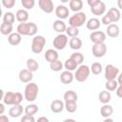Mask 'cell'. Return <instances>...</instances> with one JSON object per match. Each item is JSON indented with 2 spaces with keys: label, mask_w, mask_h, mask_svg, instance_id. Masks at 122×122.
<instances>
[{
  "label": "cell",
  "mask_w": 122,
  "mask_h": 122,
  "mask_svg": "<svg viewBox=\"0 0 122 122\" xmlns=\"http://www.w3.org/2000/svg\"><path fill=\"white\" fill-rule=\"evenodd\" d=\"M38 92L39 89L37 84L33 82H29L24 91V97L28 102H33L37 98Z\"/></svg>",
  "instance_id": "6da1fadb"
},
{
  "label": "cell",
  "mask_w": 122,
  "mask_h": 122,
  "mask_svg": "<svg viewBox=\"0 0 122 122\" xmlns=\"http://www.w3.org/2000/svg\"><path fill=\"white\" fill-rule=\"evenodd\" d=\"M23 100V95L21 92H7L3 97V102L5 105H16L21 104Z\"/></svg>",
  "instance_id": "7a4b0ae2"
},
{
  "label": "cell",
  "mask_w": 122,
  "mask_h": 122,
  "mask_svg": "<svg viewBox=\"0 0 122 122\" xmlns=\"http://www.w3.org/2000/svg\"><path fill=\"white\" fill-rule=\"evenodd\" d=\"M86 22H87V15L85 12H82V11L75 12L69 19L70 26H72L75 28H79V27L83 26L84 23H86Z\"/></svg>",
  "instance_id": "3957f363"
},
{
  "label": "cell",
  "mask_w": 122,
  "mask_h": 122,
  "mask_svg": "<svg viewBox=\"0 0 122 122\" xmlns=\"http://www.w3.org/2000/svg\"><path fill=\"white\" fill-rule=\"evenodd\" d=\"M45 45H46V38L42 35H35L32 38V42H31V51L33 53H40L42 52Z\"/></svg>",
  "instance_id": "277c9868"
},
{
  "label": "cell",
  "mask_w": 122,
  "mask_h": 122,
  "mask_svg": "<svg viewBox=\"0 0 122 122\" xmlns=\"http://www.w3.org/2000/svg\"><path fill=\"white\" fill-rule=\"evenodd\" d=\"M91 73V68H89L87 65H80L74 73V78L78 82H84L88 79L89 75Z\"/></svg>",
  "instance_id": "5b68a950"
},
{
  "label": "cell",
  "mask_w": 122,
  "mask_h": 122,
  "mask_svg": "<svg viewBox=\"0 0 122 122\" xmlns=\"http://www.w3.org/2000/svg\"><path fill=\"white\" fill-rule=\"evenodd\" d=\"M68 42H69L68 35L67 34H64V33H59L53 39L52 44H53V47H54L55 50H63L67 46Z\"/></svg>",
  "instance_id": "8992f818"
},
{
  "label": "cell",
  "mask_w": 122,
  "mask_h": 122,
  "mask_svg": "<svg viewBox=\"0 0 122 122\" xmlns=\"http://www.w3.org/2000/svg\"><path fill=\"white\" fill-rule=\"evenodd\" d=\"M92 52L93 54L94 57L100 58L103 57L106 52H107V46L105 43H96L93 44L92 48Z\"/></svg>",
  "instance_id": "52a82bcc"
},
{
  "label": "cell",
  "mask_w": 122,
  "mask_h": 122,
  "mask_svg": "<svg viewBox=\"0 0 122 122\" xmlns=\"http://www.w3.org/2000/svg\"><path fill=\"white\" fill-rule=\"evenodd\" d=\"M119 74V69L112 64H109L105 68V78L106 80L115 79Z\"/></svg>",
  "instance_id": "ba28073f"
},
{
  "label": "cell",
  "mask_w": 122,
  "mask_h": 122,
  "mask_svg": "<svg viewBox=\"0 0 122 122\" xmlns=\"http://www.w3.org/2000/svg\"><path fill=\"white\" fill-rule=\"evenodd\" d=\"M90 39L93 44L96 43H104L106 40V33L101 30H95L92 31L90 34Z\"/></svg>",
  "instance_id": "9c48e42d"
},
{
  "label": "cell",
  "mask_w": 122,
  "mask_h": 122,
  "mask_svg": "<svg viewBox=\"0 0 122 122\" xmlns=\"http://www.w3.org/2000/svg\"><path fill=\"white\" fill-rule=\"evenodd\" d=\"M39 8L46 13H51L53 11V2L52 0H38Z\"/></svg>",
  "instance_id": "30bf717a"
},
{
  "label": "cell",
  "mask_w": 122,
  "mask_h": 122,
  "mask_svg": "<svg viewBox=\"0 0 122 122\" xmlns=\"http://www.w3.org/2000/svg\"><path fill=\"white\" fill-rule=\"evenodd\" d=\"M55 15L58 17V19H66L70 15V10L69 9L64 6V5H59L55 8Z\"/></svg>",
  "instance_id": "8fae6325"
},
{
  "label": "cell",
  "mask_w": 122,
  "mask_h": 122,
  "mask_svg": "<svg viewBox=\"0 0 122 122\" xmlns=\"http://www.w3.org/2000/svg\"><path fill=\"white\" fill-rule=\"evenodd\" d=\"M19 80L22 82V83H29V82H31L32 78H33V74H32V71H30V70L28 69H24V70H21L19 71Z\"/></svg>",
  "instance_id": "7c38bea8"
},
{
  "label": "cell",
  "mask_w": 122,
  "mask_h": 122,
  "mask_svg": "<svg viewBox=\"0 0 122 122\" xmlns=\"http://www.w3.org/2000/svg\"><path fill=\"white\" fill-rule=\"evenodd\" d=\"M65 109V103L62 100L55 99L51 103V111L54 113H59Z\"/></svg>",
  "instance_id": "4fadbf2b"
},
{
  "label": "cell",
  "mask_w": 122,
  "mask_h": 122,
  "mask_svg": "<svg viewBox=\"0 0 122 122\" xmlns=\"http://www.w3.org/2000/svg\"><path fill=\"white\" fill-rule=\"evenodd\" d=\"M25 109H23V106H21V104L12 105V107L9 110V114H10V117L16 118V117H19L23 113V111Z\"/></svg>",
  "instance_id": "5bb4252c"
},
{
  "label": "cell",
  "mask_w": 122,
  "mask_h": 122,
  "mask_svg": "<svg viewBox=\"0 0 122 122\" xmlns=\"http://www.w3.org/2000/svg\"><path fill=\"white\" fill-rule=\"evenodd\" d=\"M74 78V75L72 74V72L71 71H64L61 72V75H60V81L61 83L65 84V85H68V84H71Z\"/></svg>",
  "instance_id": "9a60e30c"
},
{
  "label": "cell",
  "mask_w": 122,
  "mask_h": 122,
  "mask_svg": "<svg viewBox=\"0 0 122 122\" xmlns=\"http://www.w3.org/2000/svg\"><path fill=\"white\" fill-rule=\"evenodd\" d=\"M107 14L110 16L111 20L112 23H116L120 20L121 18V13H120V10L116 8H111L108 11H107Z\"/></svg>",
  "instance_id": "2e32d148"
},
{
  "label": "cell",
  "mask_w": 122,
  "mask_h": 122,
  "mask_svg": "<svg viewBox=\"0 0 122 122\" xmlns=\"http://www.w3.org/2000/svg\"><path fill=\"white\" fill-rule=\"evenodd\" d=\"M120 33V30L119 27L116 24H110L107 27V35L112 37V38H115L119 35Z\"/></svg>",
  "instance_id": "e0dca14e"
},
{
  "label": "cell",
  "mask_w": 122,
  "mask_h": 122,
  "mask_svg": "<svg viewBox=\"0 0 122 122\" xmlns=\"http://www.w3.org/2000/svg\"><path fill=\"white\" fill-rule=\"evenodd\" d=\"M91 11L93 15H103L106 11V5L104 2H100L99 4H97L96 6L91 8Z\"/></svg>",
  "instance_id": "ac0fdd59"
},
{
  "label": "cell",
  "mask_w": 122,
  "mask_h": 122,
  "mask_svg": "<svg viewBox=\"0 0 122 122\" xmlns=\"http://www.w3.org/2000/svg\"><path fill=\"white\" fill-rule=\"evenodd\" d=\"M22 40V35L18 32H11L8 36V41L11 46H17L21 43Z\"/></svg>",
  "instance_id": "d6986e66"
},
{
  "label": "cell",
  "mask_w": 122,
  "mask_h": 122,
  "mask_svg": "<svg viewBox=\"0 0 122 122\" xmlns=\"http://www.w3.org/2000/svg\"><path fill=\"white\" fill-rule=\"evenodd\" d=\"M52 28L53 30L58 32V33H63L64 31H66V29H67V26L65 24V22L61 19H57L53 22L52 24Z\"/></svg>",
  "instance_id": "ffe728a7"
},
{
  "label": "cell",
  "mask_w": 122,
  "mask_h": 122,
  "mask_svg": "<svg viewBox=\"0 0 122 122\" xmlns=\"http://www.w3.org/2000/svg\"><path fill=\"white\" fill-rule=\"evenodd\" d=\"M100 25H101V22L99 21V19L94 18V17L89 19V20L86 22V27H87V29L90 30H96L97 29H99Z\"/></svg>",
  "instance_id": "44dd1931"
},
{
  "label": "cell",
  "mask_w": 122,
  "mask_h": 122,
  "mask_svg": "<svg viewBox=\"0 0 122 122\" xmlns=\"http://www.w3.org/2000/svg\"><path fill=\"white\" fill-rule=\"evenodd\" d=\"M69 46L71 50L74 51H78L82 48V40L80 38H78L77 36L75 37H71L69 41Z\"/></svg>",
  "instance_id": "7402d4cb"
},
{
  "label": "cell",
  "mask_w": 122,
  "mask_h": 122,
  "mask_svg": "<svg viewBox=\"0 0 122 122\" xmlns=\"http://www.w3.org/2000/svg\"><path fill=\"white\" fill-rule=\"evenodd\" d=\"M15 16H16V20H17L18 22H20V23H25V22H27L28 19H29V12L27 11V10H24V9L18 10L16 11Z\"/></svg>",
  "instance_id": "603a6c76"
},
{
  "label": "cell",
  "mask_w": 122,
  "mask_h": 122,
  "mask_svg": "<svg viewBox=\"0 0 122 122\" xmlns=\"http://www.w3.org/2000/svg\"><path fill=\"white\" fill-rule=\"evenodd\" d=\"M45 59L48 61V62H52V61H55L58 59V52L53 50V49H49L46 51L45 52Z\"/></svg>",
  "instance_id": "cb8c5ba5"
},
{
  "label": "cell",
  "mask_w": 122,
  "mask_h": 122,
  "mask_svg": "<svg viewBox=\"0 0 122 122\" xmlns=\"http://www.w3.org/2000/svg\"><path fill=\"white\" fill-rule=\"evenodd\" d=\"M69 6L72 11L78 12L83 9V2L82 0H71L69 3Z\"/></svg>",
  "instance_id": "d4e9b609"
},
{
  "label": "cell",
  "mask_w": 122,
  "mask_h": 122,
  "mask_svg": "<svg viewBox=\"0 0 122 122\" xmlns=\"http://www.w3.org/2000/svg\"><path fill=\"white\" fill-rule=\"evenodd\" d=\"M112 112H113V109H112V107L111 105H109L108 103H107V104H104V105L101 107V109H100V114H101L104 118L110 117V116L112 114Z\"/></svg>",
  "instance_id": "484cf974"
},
{
  "label": "cell",
  "mask_w": 122,
  "mask_h": 122,
  "mask_svg": "<svg viewBox=\"0 0 122 122\" xmlns=\"http://www.w3.org/2000/svg\"><path fill=\"white\" fill-rule=\"evenodd\" d=\"M111 98H112V95L109 92L107 91H102L99 92V95H98V99L101 103L103 104H107L111 101Z\"/></svg>",
  "instance_id": "4316f807"
},
{
  "label": "cell",
  "mask_w": 122,
  "mask_h": 122,
  "mask_svg": "<svg viewBox=\"0 0 122 122\" xmlns=\"http://www.w3.org/2000/svg\"><path fill=\"white\" fill-rule=\"evenodd\" d=\"M13 27L11 24H7V23H2L0 26V32L3 35H10L12 32Z\"/></svg>",
  "instance_id": "83f0119b"
},
{
  "label": "cell",
  "mask_w": 122,
  "mask_h": 122,
  "mask_svg": "<svg viewBox=\"0 0 122 122\" xmlns=\"http://www.w3.org/2000/svg\"><path fill=\"white\" fill-rule=\"evenodd\" d=\"M38 68H39V64H38V62L35 59L29 58L27 60V69L28 70H30V71L34 72V71H36L38 70Z\"/></svg>",
  "instance_id": "f1b7e54d"
},
{
  "label": "cell",
  "mask_w": 122,
  "mask_h": 122,
  "mask_svg": "<svg viewBox=\"0 0 122 122\" xmlns=\"http://www.w3.org/2000/svg\"><path fill=\"white\" fill-rule=\"evenodd\" d=\"M77 66H78V64H77L73 59H71V57L68 58V59L65 61V64H64L65 69H66L67 71H71L76 70V69H77Z\"/></svg>",
  "instance_id": "f546056e"
},
{
  "label": "cell",
  "mask_w": 122,
  "mask_h": 122,
  "mask_svg": "<svg viewBox=\"0 0 122 122\" xmlns=\"http://www.w3.org/2000/svg\"><path fill=\"white\" fill-rule=\"evenodd\" d=\"M77 93L73 91H67L65 93H64V100L65 102L66 101H74L76 102L77 101Z\"/></svg>",
  "instance_id": "4dcf8cb0"
},
{
  "label": "cell",
  "mask_w": 122,
  "mask_h": 122,
  "mask_svg": "<svg viewBox=\"0 0 122 122\" xmlns=\"http://www.w3.org/2000/svg\"><path fill=\"white\" fill-rule=\"evenodd\" d=\"M15 15L10 12V11H7L4 13L3 15V23H7V24H13L14 21H15Z\"/></svg>",
  "instance_id": "1f68e13d"
},
{
  "label": "cell",
  "mask_w": 122,
  "mask_h": 122,
  "mask_svg": "<svg viewBox=\"0 0 122 122\" xmlns=\"http://www.w3.org/2000/svg\"><path fill=\"white\" fill-rule=\"evenodd\" d=\"M63 66H64L63 63L58 59L50 63V68L53 71H61V70L63 69Z\"/></svg>",
  "instance_id": "d6a6232c"
},
{
  "label": "cell",
  "mask_w": 122,
  "mask_h": 122,
  "mask_svg": "<svg viewBox=\"0 0 122 122\" xmlns=\"http://www.w3.org/2000/svg\"><path fill=\"white\" fill-rule=\"evenodd\" d=\"M105 87H106L107 91H110V92L116 91V89H117V87H118V82H117L115 79L107 80V82H106V84H105Z\"/></svg>",
  "instance_id": "836d02e7"
},
{
  "label": "cell",
  "mask_w": 122,
  "mask_h": 122,
  "mask_svg": "<svg viewBox=\"0 0 122 122\" xmlns=\"http://www.w3.org/2000/svg\"><path fill=\"white\" fill-rule=\"evenodd\" d=\"M102 70H103V68H102V64H101V63H99V62H94V63L92 64L91 71H92L93 74H95V75L100 74V73L102 72Z\"/></svg>",
  "instance_id": "e575fe53"
},
{
  "label": "cell",
  "mask_w": 122,
  "mask_h": 122,
  "mask_svg": "<svg viewBox=\"0 0 122 122\" xmlns=\"http://www.w3.org/2000/svg\"><path fill=\"white\" fill-rule=\"evenodd\" d=\"M26 114H30V115H34L37 112H38V106L35 104H30L28 106H26L25 110H24Z\"/></svg>",
  "instance_id": "d590c367"
},
{
  "label": "cell",
  "mask_w": 122,
  "mask_h": 122,
  "mask_svg": "<svg viewBox=\"0 0 122 122\" xmlns=\"http://www.w3.org/2000/svg\"><path fill=\"white\" fill-rule=\"evenodd\" d=\"M65 109L68 112H74L77 110V104L74 101H66L65 102Z\"/></svg>",
  "instance_id": "8d00e7d4"
},
{
  "label": "cell",
  "mask_w": 122,
  "mask_h": 122,
  "mask_svg": "<svg viewBox=\"0 0 122 122\" xmlns=\"http://www.w3.org/2000/svg\"><path fill=\"white\" fill-rule=\"evenodd\" d=\"M17 32L20 33L22 36L24 35H28V23H20L17 26Z\"/></svg>",
  "instance_id": "74e56055"
},
{
  "label": "cell",
  "mask_w": 122,
  "mask_h": 122,
  "mask_svg": "<svg viewBox=\"0 0 122 122\" xmlns=\"http://www.w3.org/2000/svg\"><path fill=\"white\" fill-rule=\"evenodd\" d=\"M38 30V28L35 23H28V36H33L36 34Z\"/></svg>",
  "instance_id": "f35d334b"
},
{
  "label": "cell",
  "mask_w": 122,
  "mask_h": 122,
  "mask_svg": "<svg viewBox=\"0 0 122 122\" xmlns=\"http://www.w3.org/2000/svg\"><path fill=\"white\" fill-rule=\"evenodd\" d=\"M66 33L68 36L70 37H75L79 34V30H78V28H75V27H72V26H70V27H67L66 29Z\"/></svg>",
  "instance_id": "ab89813d"
},
{
  "label": "cell",
  "mask_w": 122,
  "mask_h": 122,
  "mask_svg": "<svg viewBox=\"0 0 122 122\" xmlns=\"http://www.w3.org/2000/svg\"><path fill=\"white\" fill-rule=\"evenodd\" d=\"M71 58L73 59L78 65H81L84 61V55L81 53V52H78V51H75L73 52L71 55Z\"/></svg>",
  "instance_id": "60d3db41"
},
{
  "label": "cell",
  "mask_w": 122,
  "mask_h": 122,
  "mask_svg": "<svg viewBox=\"0 0 122 122\" xmlns=\"http://www.w3.org/2000/svg\"><path fill=\"white\" fill-rule=\"evenodd\" d=\"M21 4L25 10H31L35 6V1L34 0H21Z\"/></svg>",
  "instance_id": "b9f144b4"
},
{
  "label": "cell",
  "mask_w": 122,
  "mask_h": 122,
  "mask_svg": "<svg viewBox=\"0 0 122 122\" xmlns=\"http://www.w3.org/2000/svg\"><path fill=\"white\" fill-rule=\"evenodd\" d=\"M2 5L6 9H12L15 6V0H2Z\"/></svg>",
  "instance_id": "7bdbcfd3"
},
{
  "label": "cell",
  "mask_w": 122,
  "mask_h": 122,
  "mask_svg": "<svg viewBox=\"0 0 122 122\" xmlns=\"http://www.w3.org/2000/svg\"><path fill=\"white\" fill-rule=\"evenodd\" d=\"M35 119L33 117V115L30 114H25L22 118H21V122H34Z\"/></svg>",
  "instance_id": "ee69618b"
},
{
  "label": "cell",
  "mask_w": 122,
  "mask_h": 122,
  "mask_svg": "<svg viewBox=\"0 0 122 122\" xmlns=\"http://www.w3.org/2000/svg\"><path fill=\"white\" fill-rule=\"evenodd\" d=\"M101 23L102 24H104L105 26H108V25H110V24H112V20H111V18H110V16L106 13L103 17H102V20H101Z\"/></svg>",
  "instance_id": "f6af8a7d"
},
{
  "label": "cell",
  "mask_w": 122,
  "mask_h": 122,
  "mask_svg": "<svg viewBox=\"0 0 122 122\" xmlns=\"http://www.w3.org/2000/svg\"><path fill=\"white\" fill-rule=\"evenodd\" d=\"M101 2V0H87L88 5L90 6V8H92L94 6H96L97 4H99Z\"/></svg>",
  "instance_id": "bcb514c9"
},
{
  "label": "cell",
  "mask_w": 122,
  "mask_h": 122,
  "mask_svg": "<svg viewBox=\"0 0 122 122\" xmlns=\"http://www.w3.org/2000/svg\"><path fill=\"white\" fill-rule=\"evenodd\" d=\"M116 95L120 98H122V85H119L116 89Z\"/></svg>",
  "instance_id": "7dc6e473"
},
{
  "label": "cell",
  "mask_w": 122,
  "mask_h": 122,
  "mask_svg": "<svg viewBox=\"0 0 122 122\" xmlns=\"http://www.w3.org/2000/svg\"><path fill=\"white\" fill-rule=\"evenodd\" d=\"M0 122H9L8 116H6V115H4V114H1V115H0Z\"/></svg>",
  "instance_id": "c3c4849f"
},
{
  "label": "cell",
  "mask_w": 122,
  "mask_h": 122,
  "mask_svg": "<svg viewBox=\"0 0 122 122\" xmlns=\"http://www.w3.org/2000/svg\"><path fill=\"white\" fill-rule=\"evenodd\" d=\"M117 82H118V85H122V72L118 74V76H117Z\"/></svg>",
  "instance_id": "681fc988"
},
{
  "label": "cell",
  "mask_w": 122,
  "mask_h": 122,
  "mask_svg": "<svg viewBox=\"0 0 122 122\" xmlns=\"http://www.w3.org/2000/svg\"><path fill=\"white\" fill-rule=\"evenodd\" d=\"M41 121H45V122H49V119L45 116H41L38 118V122H41Z\"/></svg>",
  "instance_id": "f907efd6"
},
{
  "label": "cell",
  "mask_w": 122,
  "mask_h": 122,
  "mask_svg": "<svg viewBox=\"0 0 122 122\" xmlns=\"http://www.w3.org/2000/svg\"><path fill=\"white\" fill-rule=\"evenodd\" d=\"M4 111H5V106L4 104H0V114H3L4 113Z\"/></svg>",
  "instance_id": "816d5d0a"
},
{
  "label": "cell",
  "mask_w": 122,
  "mask_h": 122,
  "mask_svg": "<svg viewBox=\"0 0 122 122\" xmlns=\"http://www.w3.org/2000/svg\"><path fill=\"white\" fill-rule=\"evenodd\" d=\"M117 6L119 10H122V0H117Z\"/></svg>",
  "instance_id": "f5cc1de1"
},
{
  "label": "cell",
  "mask_w": 122,
  "mask_h": 122,
  "mask_svg": "<svg viewBox=\"0 0 122 122\" xmlns=\"http://www.w3.org/2000/svg\"><path fill=\"white\" fill-rule=\"evenodd\" d=\"M108 121H111V122H112L113 120H112V118H109V117H106V118L104 119V122H108Z\"/></svg>",
  "instance_id": "db71d44e"
},
{
  "label": "cell",
  "mask_w": 122,
  "mask_h": 122,
  "mask_svg": "<svg viewBox=\"0 0 122 122\" xmlns=\"http://www.w3.org/2000/svg\"><path fill=\"white\" fill-rule=\"evenodd\" d=\"M62 3H68V2H70L71 0H60Z\"/></svg>",
  "instance_id": "11a10c76"
},
{
  "label": "cell",
  "mask_w": 122,
  "mask_h": 122,
  "mask_svg": "<svg viewBox=\"0 0 122 122\" xmlns=\"http://www.w3.org/2000/svg\"><path fill=\"white\" fill-rule=\"evenodd\" d=\"M20 1H21V0H20Z\"/></svg>",
  "instance_id": "9f6ffc18"
}]
</instances>
